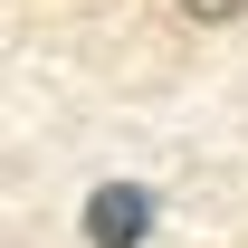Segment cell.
I'll list each match as a JSON object with an SVG mask.
<instances>
[{
    "instance_id": "obj_1",
    "label": "cell",
    "mask_w": 248,
    "mask_h": 248,
    "mask_svg": "<svg viewBox=\"0 0 248 248\" xmlns=\"http://www.w3.org/2000/svg\"><path fill=\"white\" fill-rule=\"evenodd\" d=\"M153 239V191L143 182H95L86 191V248H143Z\"/></svg>"
},
{
    "instance_id": "obj_2",
    "label": "cell",
    "mask_w": 248,
    "mask_h": 248,
    "mask_svg": "<svg viewBox=\"0 0 248 248\" xmlns=\"http://www.w3.org/2000/svg\"><path fill=\"white\" fill-rule=\"evenodd\" d=\"M191 19H201V29H229V19H248V0H182Z\"/></svg>"
}]
</instances>
